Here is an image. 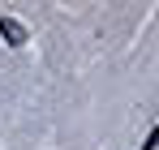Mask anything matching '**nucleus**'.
Returning <instances> with one entry per match:
<instances>
[{"instance_id":"f257e3e1","label":"nucleus","mask_w":159,"mask_h":150,"mask_svg":"<svg viewBox=\"0 0 159 150\" xmlns=\"http://www.w3.org/2000/svg\"><path fill=\"white\" fill-rule=\"evenodd\" d=\"M0 34H4V39L13 43V47H17V43H26V30H22L17 22H0Z\"/></svg>"}]
</instances>
